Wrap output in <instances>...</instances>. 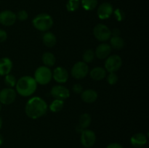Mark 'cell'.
Segmentation results:
<instances>
[{"instance_id":"cell-21","label":"cell","mask_w":149,"mask_h":148,"mask_svg":"<svg viewBox=\"0 0 149 148\" xmlns=\"http://www.w3.org/2000/svg\"><path fill=\"white\" fill-rule=\"evenodd\" d=\"M42 59L45 66L48 67V68L53 66L55 63V61H56L55 55L51 53V52H45V53H44L43 55H42Z\"/></svg>"},{"instance_id":"cell-15","label":"cell","mask_w":149,"mask_h":148,"mask_svg":"<svg viewBox=\"0 0 149 148\" xmlns=\"http://www.w3.org/2000/svg\"><path fill=\"white\" fill-rule=\"evenodd\" d=\"M92 122V118L88 113H83L79 117V125L77 126V131L81 133L82 131L87 129L90 126Z\"/></svg>"},{"instance_id":"cell-19","label":"cell","mask_w":149,"mask_h":148,"mask_svg":"<svg viewBox=\"0 0 149 148\" xmlns=\"http://www.w3.org/2000/svg\"><path fill=\"white\" fill-rule=\"evenodd\" d=\"M90 75L92 79L95 81H100L106 76V71L102 67H96L91 70Z\"/></svg>"},{"instance_id":"cell-9","label":"cell","mask_w":149,"mask_h":148,"mask_svg":"<svg viewBox=\"0 0 149 148\" xmlns=\"http://www.w3.org/2000/svg\"><path fill=\"white\" fill-rule=\"evenodd\" d=\"M96 135L93 131L84 129L81 131V143L85 147L89 148L93 147L95 144Z\"/></svg>"},{"instance_id":"cell-32","label":"cell","mask_w":149,"mask_h":148,"mask_svg":"<svg viewBox=\"0 0 149 148\" xmlns=\"http://www.w3.org/2000/svg\"><path fill=\"white\" fill-rule=\"evenodd\" d=\"M7 32L4 30L0 29V43L4 42L7 40Z\"/></svg>"},{"instance_id":"cell-24","label":"cell","mask_w":149,"mask_h":148,"mask_svg":"<svg viewBox=\"0 0 149 148\" xmlns=\"http://www.w3.org/2000/svg\"><path fill=\"white\" fill-rule=\"evenodd\" d=\"M81 5L83 8L87 11L93 10L97 5V0H81Z\"/></svg>"},{"instance_id":"cell-28","label":"cell","mask_w":149,"mask_h":148,"mask_svg":"<svg viewBox=\"0 0 149 148\" xmlns=\"http://www.w3.org/2000/svg\"><path fill=\"white\" fill-rule=\"evenodd\" d=\"M113 15H114V17L116 18V20L117 21H122V20L125 19V14L122 10L120 9H116L113 12Z\"/></svg>"},{"instance_id":"cell-18","label":"cell","mask_w":149,"mask_h":148,"mask_svg":"<svg viewBox=\"0 0 149 148\" xmlns=\"http://www.w3.org/2000/svg\"><path fill=\"white\" fill-rule=\"evenodd\" d=\"M97 93L94 89H87L81 93V98L84 102L93 103L97 100Z\"/></svg>"},{"instance_id":"cell-26","label":"cell","mask_w":149,"mask_h":148,"mask_svg":"<svg viewBox=\"0 0 149 148\" xmlns=\"http://www.w3.org/2000/svg\"><path fill=\"white\" fill-rule=\"evenodd\" d=\"M95 52L92 49H87L83 54V62L85 63H90L95 58Z\"/></svg>"},{"instance_id":"cell-27","label":"cell","mask_w":149,"mask_h":148,"mask_svg":"<svg viewBox=\"0 0 149 148\" xmlns=\"http://www.w3.org/2000/svg\"><path fill=\"white\" fill-rule=\"evenodd\" d=\"M79 0H68L66 4V8L68 11L74 12L79 7Z\"/></svg>"},{"instance_id":"cell-36","label":"cell","mask_w":149,"mask_h":148,"mask_svg":"<svg viewBox=\"0 0 149 148\" xmlns=\"http://www.w3.org/2000/svg\"><path fill=\"white\" fill-rule=\"evenodd\" d=\"M1 126H2V119L0 117V129L1 128Z\"/></svg>"},{"instance_id":"cell-8","label":"cell","mask_w":149,"mask_h":148,"mask_svg":"<svg viewBox=\"0 0 149 148\" xmlns=\"http://www.w3.org/2000/svg\"><path fill=\"white\" fill-rule=\"evenodd\" d=\"M16 99V91L13 88H4L0 91V103L3 104H10Z\"/></svg>"},{"instance_id":"cell-11","label":"cell","mask_w":149,"mask_h":148,"mask_svg":"<svg viewBox=\"0 0 149 148\" xmlns=\"http://www.w3.org/2000/svg\"><path fill=\"white\" fill-rule=\"evenodd\" d=\"M113 9L110 3L105 2L100 4L97 10V16L101 20H106L111 17L113 14Z\"/></svg>"},{"instance_id":"cell-4","label":"cell","mask_w":149,"mask_h":148,"mask_svg":"<svg viewBox=\"0 0 149 148\" xmlns=\"http://www.w3.org/2000/svg\"><path fill=\"white\" fill-rule=\"evenodd\" d=\"M52 78V73L50 68L46 66H40L34 73V79L40 85H46L50 82Z\"/></svg>"},{"instance_id":"cell-31","label":"cell","mask_w":149,"mask_h":148,"mask_svg":"<svg viewBox=\"0 0 149 148\" xmlns=\"http://www.w3.org/2000/svg\"><path fill=\"white\" fill-rule=\"evenodd\" d=\"M72 89L74 91V92L76 93V94H81L83 91V87L81 84H76L74 85Z\"/></svg>"},{"instance_id":"cell-29","label":"cell","mask_w":149,"mask_h":148,"mask_svg":"<svg viewBox=\"0 0 149 148\" xmlns=\"http://www.w3.org/2000/svg\"><path fill=\"white\" fill-rule=\"evenodd\" d=\"M107 81L111 85H114L118 81V76L115 73H109L107 76Z\"/></svg>"},{"instance_id":"cell-13","label":"cell","mask_w":149,"mask_h":148,"mask_svg":"<svg viewBox=\"0 0 149 148\" xmlns=\"http://www.w3.org/2000/svg\"><path fill=\"white\" fill-rule=\"evenodd\" d=\"M52 78L58 83H65L68 79V73L66 69L62 67H57L53 71Z\"/></svg>"},{"instance_id":"cell-37","label":"cell","mask_w":149,"mask_h":148,"mask_svg":"<svg viewBox=\"0 0 149 148\" xmlns=\"http://www.w3.org/2000/svg\"><path fill=\"white\" fill-rule=\"evenodd\" d=\"M1 104L0 103V112H1Z\"/></svg>"},{"instance_id":"cell-3","label":"cell","mask_w":149,"mask_h":148,"mask_svg":"<svg viewBox=\"0 0 149 148\" xmlns=\"http://www.w3.org/2000/svg\"><path fill=\"white\" fill-rule=\"evenodd\" d=\"M33 27L40 31H47L53 25V20L49 15L47 13H41L37 15L33 19Z\"/></svg>"},{"instance_id":"cell-20","label":"cell","mask_w":149,"mask_h":148,"mask_svg":"<svg viewBox=\"0 0 149 148\" xmlns=\"http://www.w3.org/2000/svg\"><path fill=\"white\" fill-rule=\"evenodd\" d=\"M42 41L47 47H53L57 43V38L51 32H47L42 36Z\"/></svg>"},{"instance_id":"cell-1","label":"cell","mask_w":149,"mask_h":148,"mask_svg":"<svg viewBox=\"0 0 149 148\" xmlns=\"http://www.w3.org/2000/svg\"><path fill=\"white\" fill-rule=\"evenodd\" d=\"M47 109V104L43 99L39 97H33L28 100L25 112L30 118L37 119L45 115Z\"/></svg>"},{"instance_id":"cell-30","label":"cell","mask_w":149,"mask_h":148,"mask_svg":"<svg viewBox=\"0 0 149 148\" xmlns=\"http://www.w3.org/2000/svg\"><path fill=\"white\" fill-rule=\"evenodd\" d=\"M28 17H29V15H28L27 12L25 11V10H20L16 15V18H17L20 21H24L28 18Z\"/></svg>"},{"instance_id":"cell-23","label":"cell","mask_w":149,"mask_h":148,"mask_svg":"<svg viewBox=\"0 0 149 148\" xmlns=\"http://www.w3.org/2000/svg\"><path fill=\"white\" fill-rule=\"evenodd\" d=\"M64 106V102L63 100H57L55 99L54 101L52 102V103L49 105V109L53 113H58L60 112L63 108Z\"/></svg>"},{"instance_id":"cell-35","label":"cell","mask_w":149,"mask_h":148,"mask_svg":"<svg viewBox=\"0 0 149 148\" xmlns=\"http://www.w3.org/2000/svg\"><path fill=\"white\" fill-rule=\"evenodd\" d=\"M3 141H4V139H3L2 136H1V134H0V145H2L3 143Z\"/></svg>"},{"instance_id":"cell-2","label":"cell","mask_w":149,"mask_h":148,"mask_svg":"<svg viewBox=\"0 0 149 148\" xmlns=\"http://www.w3.org/2000/svg\"><path fill=\"white\" fill-rule=\"evenodd\" d=\"M15 87L16 91L22 97H29L36 91L37 83L33 77L25 75L17 80Z\"/></svg>"},{"instance_id":"cell-12","label":"cell","mask_w":149,"mask_h":148,"mask_svg":"<svg viewBox=\"0 0 149 148\" xmlns=\"http://www.w3.org/2000/svg\"><path fill=\"white\" fill-rule=\"evenodd\" d=\"M16 19V15L10 10H4L0 12V23L3 26H13Z\"/></svg>"},{"instance_id":"cell-10","label":"cell","mask_w":149,"mask_h":148,"mask_svg":"<svg viewBox=\"0 0 149 148\" xmlns=\"http://www.w3.org/2000/svg\"><path fill=\"white\" fill-rule=\"evenodd\" d=\"M50 94L54 98L57 99V100H64L70 97L69 90L66 87L61 85L54 86L51 89Z\"/></svg>"},{"instance_id":"cell-5","label":"cell","mask_w":149,"mask_h":148,"mask_svg":"<svg viewBox=\"0 0 149 148\" xmlns=\"http://www.w3.org/2000/svg\"><path fill=\"white\" fill-rule=\"evenodd\" d=\"M93 34L100 41H106L111 37V32L109 28L104 24H97L93 30Z\"/></svg>"},{"instance_id":"cell-14","label":"cell","mask_w":149,"mask_h":148,"mask_svg":"<svg viewBox=\"0 0 149 148\" xmlns=\"http://www.w3.org/2000/svg\"><path fill=\"white\" fill-rule=\"evenodd\" d=\"M111 46L108 44H101L98 45L96 48L95 55L98 59H106L111 52Z\"/></svg>"},{"instance_id":"cell-16","label":"cell","mask_w":149,"mask_h":148,"mask_svg":"<svg viewBox=\"0 0 149 148\" xmlns=\"http://www.w3.org/2000/svg\"><path fill=\"white\" fill-rule=\"evenodd\" d=\"M13 68V62L8 57L0 59V75H6L10 73Z\"/></svg>"},{"instance_id":"cell-33","label":"cell","mask_w":149,"mask_h":148,"mask_svg":"<svg viewBox=\"0 0 149 148\" xmlns=\"http://www.w3.org/2000/svg\"><path fill=\"white\" fill-rule=\"evenodd\" d=\"M106 148H123V147L119 143H111L106 147Z\"/></svg>"},{"instance_id":"cell-6","label":"cell","mask_w":149,"mask_h":148,"mask_svg":"<svg viewBox=\"0 0 149 148\" xmlns=\"http://www.w3.org/2000/svg\"><path fill=\"white\" fill-rule=\"evenodd\" d=\"M122 65V59L120 56L113 55L109 56L105 62V69L106 72L115 73L120 69Z\"/></svg>"},{"instance_id":"cell-34","label":"cell","mask_w":149,"mask_h":148,"mask_svg":"<svg viewBox=\"0 0 149 148\" xmlns=\"http://www.w3.org/2000/svg\"><path fill=\"white\" fill-rule=\"evenodd\" d=\"M111 36H119L120 34V30L118 28H114L112 30H111Z\"/></svg>"},{"instance_id":"cell-22","label":"cell","mask_w":149,"mask_h":148,"mask_svg":"<svg viewBox=\"0 0 149 148\" xmlns=\"http://www.w3.org/2000/svg\"><path fill=\"white\" fill-rule=\"evenodd\" d=\"M111 48L115 49H121L125 46V41L120 36H111L110 38Z\"/></svg>"},{"instance_id":"cell-7","label":"cell","mask_w":149,"mask_h":148,"mask_svg":"<svg viewBox=\"0 0 149 148\" xmlns=\"http://www.w3.org/2000/svg\"><path fill=\"white\" fill-rule=\"evenodd\" d=\"M89 73V67L84 62H77L71 68V75L76 79H82Z\"/></svg>"},{"instance_id":"cell-17","label":"cell","mask_w":149,"mask_h":148,"mask_svg":"<svg viewBox=\"0 0 149 148\" xmlns=\"http://www.w3.org/2000/svg\"><path fill=\"white\" fill-rule=\"evenodd\" d=\"M130 142L135 147H141L147 142V137L144 133H137L131 137Z\"/></svg>"},{"instance_id":"cell-25","label":"cell","mask_w":149,"mask_h":148,"mask_svg":"<svg viewBox=\"0 0 149 148\" xmlns=\"http://www.w3.org/2000/svg\"><path fill=\"white\" fill-rule=\"evenodd\" d=\"M4 84L6 86H7L10 88H13V87L15 86L16 83H17V79H16L15 76L13 75V74H7V75H4Z\"/></svg>"}]
</instances>
